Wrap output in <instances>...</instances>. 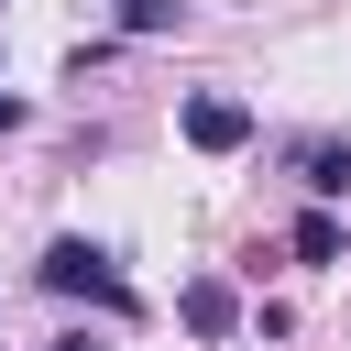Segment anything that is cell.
I'll use <instances>...</instances> for the list:
<instances>
[{"label":"cell","instance_id":"obj_1","mask_svg":"<svg viewBox=\"0 0 351 351\" xmlns=\"http://www.w3.org/2000/svg\"><path fill=\"white\" fill-rule=\"evenodd\" d=\"M44 285H55V296H99V307H132L121 263H110L99 241H77V230H66V241H44Z\"/></svg>","mask_w":351,"mask_h":351},{"label":"cell","instance_id":"obj_2","mask_svg":"<svg viewBox=\"0 0 351 351\" xmlns=\"http://www.w3.org/2000/svg\"><path fill=\"white\" fill-rule=\"evenodd\" d=\"M186 143H197V154H241V143H252V110H241L230 88H197V99H186Z\"/></svg>","mask_w":351,"mask_h":351},{"label":"cell","instance_id":"obj_3","mask_svg":"<svg viewBox=\"0 0 351 351\" xmlns=\"http://www.w3.org/2000/svg\"><path fill=\"white\" fill-rule=\"evenodd\" d=\"M176 318H186V329H197V340H230V329H241V296H230V285H219V274H197V285H186V296H176Z\"/></svg>","mask_w":351,"mask_h":351},{"label":"cell","instance_id":"obj_4","mask_svg":"<svg viewBox=\"0 0 351 351\" xmlns=\"http://www.w3.org/2000/svg\"><path fill=\"white\" fill-rule=\"evenodd\" d=\"M296 176H307V197H340V186H351V143H307Z\"/></svg>","mask_w":351,"mask_h":351},{"label":"cell","instance_id":"obj_5","mask_svg":"<svg viewBox=\"0 0 351 351\" xmlns=\"http://www.w3.org/2000/svg\"><path fill=\"white\" fill-rule=\"evenodd\" d=\"M285 241H296V263H340V219H329V208H307Z\"/></svg>","mask_w":351,"mask_h":351},{"label":"cell","instance_id":"obj_6","mask_svg":"<svg viewBox=\"0 0 351 351\" xmlns=\"http://www.w3.org/2000/svg\"><path fill=\"white\" fill-rule=\"evenodd\" d=\"M186 0H121V33H176Z\"/></svg>","mask_w":351,"mask_h":351},{"label":"cell","instance_id":"obj_7","mask_svg":"<svg viewBox=\"0 0 351 351\" xmlns=\"http://www.w3.org/2000/svg\"><path fill=\"white\" fill-rule=\"evenodd\" d=\"M22 121H33V110H22V99H11V88H0V132H22Z\"/></svg>","mask_w":351,"mask_h":351},{"label":"cell","instance_id":"obj_8","mask_svg":"<svg viewBox=\"0 0 351 351\" xmlns=\"http://www.w3.org/2000/svg\"><path fill=\"white\" fill-rule=\"evenodd\" d=\"M55 351H110V340H88V329H77V340H55Z\"/></svg>","mask_w":351,"mask_h":351}]
</instances>
